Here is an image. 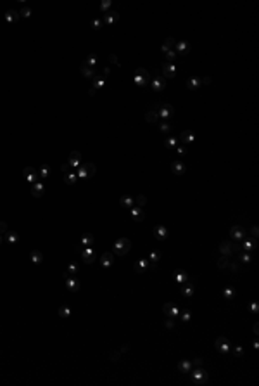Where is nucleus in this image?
I'll return each instance as SVG.
<instances>
[{
    "mask_svg": "<svg viewBox=\"0 0 259 386\" xmlns=\"http://www.w3.org/2000/svg\"><path fill=\"white\" fill-rule=\"evenodd\" d=\"M100 262H102V265H104V267H109V265L112 263V256L109 255V253H105V255L102 256V260H100Z\"/></svg>",
    "mask_w": 259,
    "mask_h": 386,
    "instance_id": "2",
    "label": "nucleus"
},
{
    "mask_svg": "<svg viewBox=\"0 0 259 386\" xmlns=\"http://www.w3.org/2000/svg\"><path fill=\"white\" fill-rule=\"evenodd\" d=\"M5 230H7V225L4 222H0V232H5Z\"/></svg>",
    "mask_w": 259,
    "mask_h": 386,
    "instance_id": "3",
    "label": "nucleus"
},
{
    "mask_svg": "<svg viewBox=\"0 0 259 386\" xmlns=\"http://www.w3.org/2000/svg\"><path fill=\"white\" fill-rule=\"evenodd\" d=\"M128 248H130V241L128 239H119L118 243L114 244V251L118 253V255H123V253L128 251Z\"/></svg>",
    "mask_w": 259,
    "mask_h": 386,
    "instance_id": "1",
    "label": "nucleus"
}]
</instances>
